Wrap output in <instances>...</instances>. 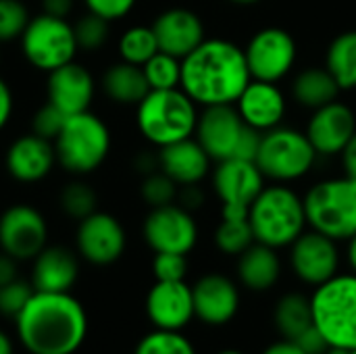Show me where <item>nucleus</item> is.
Masks as SVG:
<instances>
[{
	"label": "nucleus",
	"instance_id": "nucleus-1",
	"mask_svg": "<svg viewBox=\"0 0 356 354\" xmlns=\"http://www.w3.org/2000/svg\"><path fill=\"white\" fill-rule=\"evenodd\" d=\"M244 48L229 40L207 38L181 58V90L200 106L236 104L250 83Z\"/></svg>",
	"mask_w": 356,
	"mask_h": 354
},
{
	"label": "nucleus",
	"instance_id": "nucleus-2",
	"mask_svg": "<svg viewBox=\"0 0 356 354\" xmlns=\"http://www.w3.org/2000/svg\"><path fill=\"white\" fill-rule=\"evenodd\" d=\"M15 321L21 344L31 354H73L88 334L86 311L69 292H33Z\"/></svg>",
	"mask_w": 356,
	"mask_h": 354
},
{
	"label": "nucleus",
	"instance_id": "nucleus-3",
	"mask_svg": "<svg viewBox=\"0 0 356 354\" xmlns=\"http://www.w3.org/2000/svg\"><path fill=\"white\" fill-rule=\"evenodd\" d=\"M254 240L275 250L290 244L307 230L305 200L284 184L265 186L248 211Z\"/></svg>",
	"mask_w": 356,
	"mask_h": 354
},
{
	"label": "nucleus",
	"instance_id": "nucleus-4",
	"mask_svg": "<svg viewBox=\"0 0 356 354\" xmlns=\"http://www.w3.org/2000/svg\"><path fill=\"white\" fill-rule=\"evenodd\" d=\"M196 106L198 104L181 88L150 90L136 111L138 129L159 148L192 138L198 123Z\"/></svg>",
	"mask_w": 356,
	"mask_h": 354
},
{
	"label": "nucleus",
	"instance_id": "nucleus-5",
	"mask_svg": "<svg viewBox=\"0 0 356 354\" xmlns=\"http://www.w3.org/2000/svg\"><path fill=\"white\" fill-rule=\"evenodd\" d=\"M313 323L330 346L356 351V273H338L311 294Z\"/></svg>",
	"mask_w": 356,
	"mask_h": 354
},
{
	"label": "nucleus",
	"instance_id": "nucleus-6",
	"mask_svg": "<svg viewBox=\"0 0 356 354\" xmlns=\"http://www.w3.org/2000/svg\"><path fill=\"white\" fill-rule=\"evenodd\" d=\"M302 200L311 230L336 242H346L356 234V179L344 175L317 182Z\"/></svg>",
	"mask_w": 356,
	"mask_h": 354
},
{
	"label": "nucleus",
	"instance_id": "nucleus-7",
	"mask_svg": "<svg viewBox=\"0 0 356 354\" xmlns=\"http://www.w3.org/2000/svg\"><path fill=\"white\" fill-rule=\"evenodd\" d=\"M56 163L73 175L96 171L111 150V131L94 113H77L67 117L65 127L56 136Z\"/></svg>",
	"mask_w": 356,
	"mask_h": 354
},
{
	"label": "nucleus",
	"instance_id": "nucleus-8",
	"mask_svg": "<svg viewBox=\"0 0 356 354\" xmlns=\"http://www.w3.org/2000/svg\"><path fill=\"white\" fill-rule=\"evenodd\" d=\"M317 156L319 154L305 131L277 125L263 134L254 163L265 179L290 184L305 177L313 169Z\"/></svg>",
	"mask_w": 356,
	"mask_h": 354
},
{
	"label": "nucleus",
	"instance_id": "nucleus-9",
	"mask_svg": "<svg viewBox=\"0 0 356 354\" xmlns=\"http://www.w3.org/2000/svg\"><path fill=\"white\" fill-rule=\"evenodd\" d=\"M21 50L29 65L40 71H54L75 58L79 50L73 25L67 19L52 15H38L29 19L21 33Z\"/></svg>",
	"mask_w": 356,
	"mask_h": 354
},
{
	"label": "nucleus",
	"instance_id": "nucleus-10",
	"mask_svg": "<svg viewBox=\"0 0 356 354\" xmlns=\"http://www.w3.org/2000/svg\"><path fill=\"white\" fill-rule=\"evenodd\" d=\"M296 54L298 48L292 33L282 27H265L257 31L244 48L250 77L273 83L292 71Z\"/></svg>",
	"mask_w": 356,
	"mask_h": 354
},
{
	"label": "nucleus",
	"instance_id": "nucleus-11",
	"mask_svg": "<svg viewBox=\"0 0 356 354\" xmlns=\"http://www.w3.org/2000/svg\"><path fill=\"white\" fill-rule=\"evenodd\" d=\"M340 248L338 242L321 232L305 230L290 244L292 273L305 286L317 288L340 273Z\"/></svg>",
	"mask_w": 356,
	"mask_h": 354
},
{
	"label": "nucleus",
	"instance_id": "nucleus-12",
	"mask_svg": "<svg viewBox=\"0 0 356 354\" xmlns=\"http://www.w3.org/2000/svg\"><path fill=\"white\" fill-rule=\"evenodd\" d=\"M144 240L154 252L188 255L198 242V225L192 211L181 204L156 207L144 221Z\"/></svg>",
	"mask_w": 356,
	"mask_h": 354
},
{
	"label": "nucleus",
	"instance_id": "nucleus-13",
	"mask_svg": "<svg viewBox=\"0 0 356 354\" xmlns=\"http://www.w3.org/2000/svg\"><path fill=\"white\" fill-rule=\"evenodd\" d=\"M48 225L42 213L29 204H13L0 217V246L17 261L35 259L46 246Z\"/></svg>",
	"mask_w": 356,
	"mask_h": 354
},
{
	"label": "nucleus",
	"instance_id": "nucleus-14",
	"mask_svg": "<svg viewBox=\"0 0 356 354\" xmlns=\"http://www.w3.org/2000/svg\"><path fill=\"white\" fill-rule=\"evenodd\" d=\"M244 131L246 123L240 117L236 104H215L204 106V111L198 113L194 136L207 154L219 163L225 159H236Z\"/></svg>",
	"mask_w": 356,
	"mask_h": 354
},
{
	"label": "nucleus",
	"instance_id": "nucleus-15",
	"mask_svg": "<svg viewBox=\"0 0 356 354\" xmlns=\"http://www.w3.org/2000/svg\"><path fill=\"white\" fill-rule=\"evenodd\" d=\"M194 315L198 321L221 328L234 321L240 311V288L223 273H207L192 286Z\"/></svg>",
	"mask_w": 356,
	"mask_h": 354
},
{
	"label": "nucleus",
	"instance_id": "nucleus-16",
	"mask_svg": "<svg viewBox=\"0 0 356 354\" xmlns=\"http://www.w3.org/2000/svg\"><path fill=\"white\" fill-rule=\"evenodd\" d=\"M125 230L117 217L108 213H92L79 221L77 250L92 265H111L121 259L125 250Z\"/></svg>",
	"mask_w": 356,
	"mask_h": 354
},
{
	"label": "nucleus",
	"instance_id": "nucleus-17",
	"mask_svg": "<svg viewBox=\"0 0 356 354\" xmlns=\"http://www.w3.org/2000/svg\"><path fill=\"white\" fill-rule=\"evenodd\" d=\"M265 188V175L254 161L225 159L213 169V190L221 207L250 209L254 198Z\"/></svg>",
	"mask_w": 356,
	"mask_h": 354
},
{
	"label": "nucleus",
	"instance_id": "nucleus-18",
	"mask_svg": "<svg viewBox=\"0 0 356 354\" xmlns=\"http://www.w3.org/2000/svg\"><path fill=\"white\" fill-rule=\"evenodd\" d=\"M317 154L336 156L342 154L350 138L356 134V115L344 102H330L313 111L305 131Z\"/></svg>",
	"mask_w": 356,
	"mask_h": 354
},
{
	"label": "nucleus",
	"instance_id": "nucleus-19",
	"mask_svg": "<svg viewBox=\"0 0 356 354\" xmlns=\"http://www.w3.org/2000/svg\"><path fill=\"white\" fill-rule=\"evenodd\" d=\"M146 315L156 330L181 332L196 319L192 286L186 282H154L146 296Z\"/></svg>",
	"mask_w": 356,
	"mask_h": 354
},
{
	"label": "nucleus",
	"instance_id": "nucleus-20",
	"mask_svg": "<svg viewBox=\"0 0 356 354\" xmlns=\"http://www.w3.org/2000/svg\"><path fill=\"white\" fill-rule=\"evenodd\" d=\"M48 102L58 106L65 115H77L90 111L94 98V77L92 73L77 63H67L48 73Z\"/></svg>",
	"mask_w": 356,
	"mask_h": 354
},
{
	"label": "nucleus",
	"instance_id": "nucleus-21",
	"mask_svg": "<svg viewBox=\"0 0 356 354\" xmlns=\"http://www.w3.org/2000/svg\"><path fill=\"white\" fill-rule=\"evenodd\" d=\"M152 31L156 35L159 50L177 58L188 56L207 40L202 19L188 8H169L161 13L152 23Z\"/></svg>",
	"mask_w": 356,
	"mask_h": 354
},
{
	"label": "nucleus",
	"instance_id": "nucleus-22",
	"mask_svg": "<svg viewBox=\"0 0 356 354\" xmlns=\"http://www.w3.org/2000/svg\"><path fill=\"white\" fill-rule=\"evenodd\" d=\"M236 108L246 125L265 134L282 125L286 115V96L273 81L250 79L236 100Z\"/></svg>",
	"mask_w": 356,
	"mask_h": 354
},
{
	"label": "nucleus",
	"instance_id": "nucleus-23",
	"mask_svg": "<svg viewBox=\"0 0 356 354\" xmlns=\"http://www.w3.org/2000/svg\"><path fill=\"white\" fill-rule=\"evenodd\" d=\"M4 163H6V171L17 182L23 184L40 182L52 171L56 163L54 144L50 140L35 136L33 131L25 134L8 146Z\"/></svg>",
	"mask_w": 356,
	"mask_h": 354
},
{
	"label": "nucleus",
	"instance_id": "nucleus-24",
	"mask_svg": "<svg viewBox=\"0 0 356 354\" xmlns=\"http://www.w3.org/2000/svg\"><path fill=\"white\" fill-rule=\"evenodd\" d=\"M211 161L196 138H186L159 150V169L177 186L200 184L211 171Z\"/></svg>",
	"mask_w": 356,
	"mask_h": 354
},
{
	"label": "nucleus",
	"instance_id": "nucleus-25",
	"mask_svg": "<svg viewBox=\"0 0 356 354\" xmlns=\"http://www.w3.org/2000/svg\"><path fill=\"white\" fill-rule=\"evenodd\" d=\"M79 265L71 250L63 246H44L33 259L31 286L35 292H69L77 280Z\"/></svg>",
	"mask_w": 356,
	"mask_h": 354
},
{
	"label": "nucleus",
	"instance_id": "nucleus-26",
	"mask_svg": "<svg viewBox=\"0 0 356 354\" xmlns=\"http://www.w3.org/2000/svg\"><path fill=\"white\" fill-rule=\"evenodd\" d=\"M236 277L250 292H269L282 277V259L275 248L254 242L236 263Z\"/></svg>",
	"mask_w": 356,
	"mask_h": 354
},
{
	"label": "nucleus",
	"instance_id": "nucleus-27",
	"mask_svg": "<svg viewBox=\"0 0 356 354\" xmlns=\"http://www.w3.org/2000/svg\"><path fill=\"white\" fill-rule=\"evenodd\" d=\"M104 94L119 104H140L142 98L150 92L148 79L140 65L131 63H115L102 75Z\"/></svg>",
	"mask_w": 356,
	"mask_h": 354
},
{
	"label": "nucleus",
	"instance_id": "nucleus-28",
	"mask_svg": "<svg viewBox=\"0 0 356 354\" xmlns=\"http://www.w3.org/2000/svg\"><path fill=\"white\" fill-rule=\"evenodd\" d=\"M340 86L327 67H309L302 69L292 81V96L300 106L311 111L321 108L334 100H338Z\"/></svg>",
	"mask_w": 356,
	"mask_h": 354
},
{
	"label": "nucleus",
	"instance_id": "nucleus-29",
	"mask_svg": "<svg viewBox=\"0 0 356 354\" xmlns=\"http://www.w3.org/2000/svg\"><path fill=\"white\" fill-rule=\"evenodd\" d=\"M273 325L277 334L286 340H296L309 328H313V309L311 296L302 292L284 294L273 307Z\"/></svg>",
	"mask_w": 356,
	"mask_h": 354
},
{
	"label": "nucleus",
	"instance_id": "nucleus-30",
	"mask_svg": "<svg viewBox=\"0 0 356 354\" xmlns=\"http://www.w3.org/2000/svg\"><path fill=\"white\" fill-rule=\"evenodd\" d=\"M325 67L336 77L340 90L356 88V29L336 35L325 54Z\"/></svg>",
	"mask_w": 356,
	"mask_h": 354
},
{
	"label": "nucleus",
	"instance_id": "nucleus-31",
	"mask_svg": "<svg viewBox=\"0 0 356 354\" xmlns=\"http://www.w3.org/2000/svg\"><path fill=\"white\" fill-rule=\"evenodd\" d=\"M156 52H159V42L152 31V25L150 27H146V25L129 27L119 38V54H121V61H125V63L142 67Z\"/></svg>",
	"mask_w": 356,
	"mask_h": 354
},
{
	"label": "nucleus",
	"instance_id": "nucleus-32",
	"mask_svg": "<svg viewBox=\"0 0 356 354\" xmlns=\"http://www.w3.org/2000/svg\"><path fill=\"white\" fill-rule=\"evenodd\" d=\"M254 242L248 219H221L215 230V246L227 257H240Z\"/></svg>",
	"mask_w": 356,
	"mask_h": 354
},
{
	"label": "nucleus",
	"instance_id": "nucleus-33",
	"mask_svg": "<svg viewBox=\"0 0 356 354\" xmlns=\"http://www.w3.org/2000/svg\"><path fill=\"white\" fill-rule=\"evenodd\" d=\"M150 90H173L181 86V58L159 50L142 65Z\"/></svg>",
	"mask_w": 356,
	"mask_h": 354
},
{
	"label": "nucleus",
	"instance_id": "nucleus-34",
	"mask_svg": "<svg viewBox=\"0 0 356 354\" xmlns=\"http://www.w3.org/2000/svg\"><path fill=\"white\" fill-rule=\"evenodd\" d=\"M134 354H196L192 340H188L181 332L156 330L146 334Z\"/></svg>",
	"mask_w": 356,
	"mask_h": 354
},
{
	"label": "nucleus",
	"instance_id": "nucleus-35",
	"mask_svg": "<svg viewBox=\"0 0 356 354\" xmlns=\"http://www.w3.org/2000/svg\"><path fill=\"white\" fill-rule=\"evenodd\" d=\"M58 200H60V209L71 219L81 221V219L90 217L92 213H96L98 196L86 182H71L69 186L63 188Z\"/></svg>",
	"mask_w": 356,
	"mask_h": 354
},
{
	"label": "nucleus",
	"instance_id": "nucleus-36",
	"mask_svg": "<svg viewBox=\"0 0 356 354\" xmlns=\"http://www.w3.org/2000/svg\"><path fill=\"white\" fill-rule=\"evenodd\" d=\"M140 194L150 209H156V207L173 204L177 200L179 186L167 173H163L159 169V171H152L144 177V182L140 186Z\"/></svg>",
	"mask_w": 356,
	"mask_h": 354
},
{
	"label": "nucleus",
	"instance_id": "nucleus-37",
	"mask_svg": "<svg viewBox=\"0 0 356 354\" xmlns=\"http://www.w3.org/2000/svg\"><path fill=\"white\" fill-rule=\"evenodd\" d=\"M108 23L104 17L96 15V13H90L83 15L81 19H77L73 23V31H75V40H77V46L81 50H98L106 44L108 40Z\"/></svg>",
	"mask_w": 356,
	"mask_h": 354
},
{
	"label": "nucleus",
	"instance_id": "nucleus-38",
	"mask_svg": "<svg viewBox=\"0 0 356 354\" xmlns=\"http://www.w3.org/2000/svg\"><path fill=\"white\" fill-rule=\"evenodd\" d=\"M29 23V13L19 0H0V42L21 38Z\"/></svg>",
	"mask_w": 356,
	"mask_h": 354
},
{
	"label": "nucleus",
	"instance_id": "nucleus-39",
	"mask_svg": "<svg viewBox=\"0 0 356 354\" xmlns=\"http://www.w3.org/2000/svg\"><path fill=\"white\" fill-rule=\"evenodd\" d=\"M33 292H35L33 286L19 277L10 284L0 286V315L17 319L21 311L27 307V303L31 300Z\"/></svg>",
	"mask_w": 356,
	"mask_h": 354
},
{
	"label": "nucleus",
	"instance_id": "nucleus-40",
	"mask_svg": "<svg viewBox=\"0 0 356 354\" xmlns=\"http://www.w3.org/2000/svg\"><path fill=\"white\" fill-rule=\"evenodd\" d=\"M188 255L179 252H154L152 275L156 282H186L188 275Z\"/></svg>",
	"mask_w": 356,
	"mask_h": 354
},
{
	"label": "nucleus",
	"instance_id": "nucleus-41",
	"mask_svg": "<svg viewBox=\"0 0 356 354\" xmlns=\"http://www.w3.org/2000/svg\"><path fill=\"white\" fill-rule=\"evenodd\" d=\"M69 115H65L58 106H54L52 102H46L44 106H40L31 119V131L44 140L54 142L56 136L60 134V129L65 127Z\"/></svg>",
	"mask_w": 356,
	"mask_h": 354
},
{
	"label": "nucleus",
	"instance_id": "nucleus-42",
	"mask_svg": "<svg viewBox=\"0 0 356 354\" xmlns=\"http://www.w3.org/2000/svg\"><path fill=\"white\" fill-rule=\"evenodd\" d=\"M83 2L90 13H96L106 21L121 19L136 6V0H83Z\"/></svg>",
	"mask_w": 356,
	"mask_h": 354
},
{
	"label": "nucleus",
	"instance_id": "nucleus-43",
	"mask_svg": "<svg viewBox=\"0 0 356 354\" xmlns=\"http://www.w3.org/2000/svg\"><path fill=\"white\" fill-rule=\"evenodd\" d=\"M292 342H296L302 351L307 354H325V351L330 348V344L325 342V338L321 336V332L313 325V328H309L305 334H300L296 340H292Z\"/></svg>",
	"mask_w": 356,
	"mask_h": 354
},
{
	"label": "nucleus",
	"instance_id": "nucleus-44",
	"mask_svg": "<svg viewBox=\"0 0 356 354\" xmlns=\"http://www.w3.org/2000/svg\"><path fill=\"white\" fill-rule=\"evenodd\" d=\"M177 200L184 209L188 211H194L202 204L204 196H202V190L198 188V184H192V186H181L179 194H177Z\"/></svg>",
	"mask_w": 356,
	"mask_h": 354
},
{
	"label": "nucleus",
	"instance_id": "nucleus-45",
	"mask_svg": "<svg viewBox=\"0 0 356 354\" xmlns=\"http://www.w3.org/2000/svg\"><path fill=\"white\" fill-rule=\"evenodd\" d=\"M10 113H13V94H10L8 83L0 77V131L8 123Z\"/></svg>",
	"mask_w": 356,
	"mask_h": 354
},
{
	"label": "nucleus",
	"instance_id": "nucleus-46",
	"mask_svg": "<svg viewBox=\"0 0 356 354\" xmlns=\"http://www.w3.org/2000/svg\"><path fill=\"white\" fill-rule=\"evenodd\" d=\"M15 280H17V259L2 252L0 255V286L10 284Z\"/></svg>",
	"mask_w": 356,
	"mask_h": 354
},
{
	"label": "nucleus",
	"instance_id": "nucleus-47",
	"mask_svg": "<svg viewBox=\"0 0 356 354\" xmlns=\"http://www.w3.org/2000/svg\"><path fill=\"white\" fill-rule=\"evenodd\" d=\"M342 165H344V175L356 179V134L342 150Z\"/></svg>",
	"mask_w": 356,
	"mask_h": 354
},
{
	"label": "nucleus",
	"instance_id": "nucleus-48",
	"mask_svg": "<svg viewBox=\"0 0 356 354\" xmlns=\"http://www.w3.org/2000/svg\"><path fill=\"white\" fill-rule=\"evenodd\" d=\"M42 8L46 15L65 19L73 8V0H42Z\"/></svg>",
	"mask_w": 356,
	"mask_h": 354
},
{
	"label": "nucleus",
	"instance_id": "nucleus-49",
	"mask_svg": "<svg viewBox=\"0 0 356 354\" xmlns=\"http://www.w3.org/2000/svg\"><path fill=\"white\" fill-rule=\"evenodd\" d=\"M261 354H307L296 342L292 340H286V338H280L277 342L269 344Z\"/></svg>",
	"mask_w": 356,
	"mask_h": 354
},
{
	"label": "nucleus",
	"instance_id": "nucleus-50",
	"mask_svg": "<svg viewBox=\"0 0 356 354\" xmlns=\"http://www.w3.org/2000/svg\"><path fill=\"white\" fill-rule=\"evenodd\" d=\"M346 242H348V246H346V261H348L350 271L356 273V234L350 240H346Z\"/></svg>",
	"mask_w": 356,
	"mask_h": 354
},
{
	"label": "nucleus",
	"instance_id": "nucleus-51",
	"mask_svg": "<svg viewBox=\"0 0 356 354\" xmlns=\"http://www.w3.org/2000/svg\"><path fill=\"white\" fill-rule=\"evenodd\" d=\"M0 354H13V342L2 332H0Z\"/></svg>",
	"mask_w": 356,
	"mask_h": 354
},
{
	"label": "nucleus",
	"instance_id": "nucleus-52",
	"mask_svg": "<svg viewBox=\"0 0 356 354\" xmlns=\"http://www.w3.org/2000/svg\"><path fill=\"white\" fill-rule=\"evenodd\" d=\"M325 354H353V351H348V348H338V346H330Z\"/></svg>",
	"mask_w": 356,
	"mask_h": 354
},
{
	"label": "nucleus",
	"instance_id": "nucleus-53",
	"mask_svg": "<svg viewBox=\"0 0 356 354\" xmlns=\"http://www.w3.org/2000/svg\"><path fill=\"white\" fill-rule=\"evenodd\" d=\"M229 2H234V4H242V6H250V4H257V2H261V0H229Z\"/></svg>",
	"mask_w": 356,
	"mask_h": 354
},
{
	"label": "nucleus",
	"instance_id": "nucleus-54",
	"mask_svg": "<svg viewBox=\"0 0 356 354\" xmlns=\"http://www.w3.org/2000/svg\"><path fill=\"white\" fill-rule=\"evenodd\" d=\"M217 354H244L242 351H236V348H225V351H219Z\"/></svg>",
	"mask_w": 356,
	"mask_h": 354
},
{
	"label": "nucleus",
	"instance_id": "nucleus-55",
	"mask_svg": "<svg viewBox=\"0 0 356 354\" xmlns=\"http://www.w3.org/2000/svg\"><path fill=\"white\" fill-rule=\"evenodd\" d=\"M353 354H356V351H353Z\"/></svg>",
	"mask_w": 356,
	"mask_h": 354
}]
</instances>
